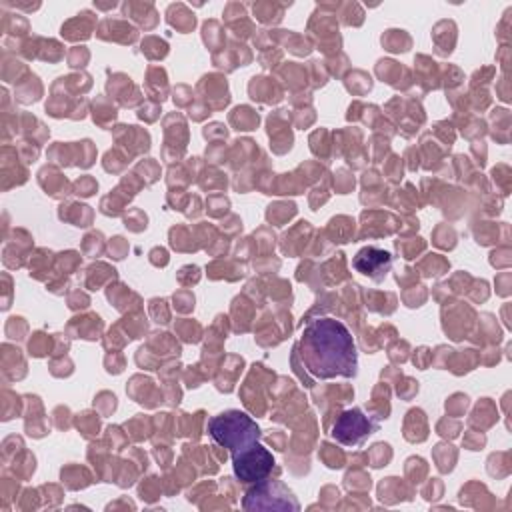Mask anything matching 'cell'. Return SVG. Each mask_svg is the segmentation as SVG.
<instances>
[{
	"label": "cell",
	"mask_w": 512,
	"mask_h": 512,
	"mask_svg": "<svg viewBox=\"0 0 512 512\" xmlns=\"http://www.w3.org/2000/svg\"><path fill=\"white\" fill-rule=\"evenodd\" d=\"M244 508L248 510H298L294 494L278 480L264 478L256 482L244 496Z\"/></svg>",
	"instance_id": "cell-3"
},
{
	"label": "cell",
	"mask_w": 512,
	"mask_h": 512,
	"mask_svg": "<svg viewBox=\"0 0 512 512\" xmlns=\"http://www.w3.org/2000/svg\"><path fill=\"white\" fill-rule=\"evenodd\" d=\"M232 468L238 480L244 484H256L270 476L274 468V456L260 442L232 456Z\"/></svg>",
	"instance_id": "cell-4"
},
{
	"label": "cell",
	"mask_w": 512,
	"mask_h": 512,
	"mask_svg": "<svg viewBox=\"0 0 512 512\" xmlns=\"http://www.w3.org/2000/svg\"><path fill=\"white\" fill-rule=\"evenodd\" d=\"M208 434L216 444L228 448L230 456L260 442L258 424L240 410H226L212 416L208 420Z\"/></svg>",
	"instance_id": "cell-2"
},
{
	"label": "cell",
	"mask_w": 512,
	"mask_h": 512,
	"mask_svg": "<svg viewBox=\"0 0 512 512\" xmlns=\"http://www.w3.org/2000/svg\"><path fill=\"white\" fill-rule=\"evenodd\" d=\"M300 358L310 374L320 380L356 374L358 354L348 328L334 318L310 320L300 336Z\"/></svg>",
	"instance_id": "cell-1"
},
{
	"label": "cell",
	"mask_w": 512,
	"mask_h": 512,
	"mask_svg": "<svg viewBox=\"0 0 512 512\" xmlns=\"http://www.w3.org/2000/svg\"><path fill=\"white\" fill-rule=\"evenodd\" d=\"M390 264H392L390 254L386 250H380V248H374V246L362 248L354 258L356 270L374 278V280L384 278L386 272L390 270Z\"/></svg>",
	"instance_id": "cell-5"
}]
</instances>
